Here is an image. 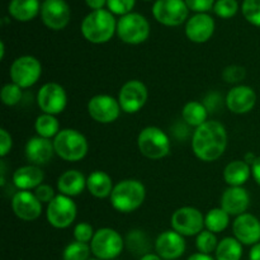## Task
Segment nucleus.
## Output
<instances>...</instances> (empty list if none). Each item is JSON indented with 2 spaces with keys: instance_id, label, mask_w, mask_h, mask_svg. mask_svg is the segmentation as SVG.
Here are the masks:
<instances>
[{
  "instance_id": "48",
  "label": "nucleus",
  "mask_w": 260,
  "mask_h": 260,
  "mask_svg": "<svg viewBox=\"0 0 260 260\" xmlns=\"http://www.w3.org/2000/svg\"><path fill=\"white\" fill-rule=\"evenodd\" d=\"M140 260H162L160 258L157 254H154V253H149V254H145L144 256H141Z\"/></svg>"
},
{
  "instance_id": "40",
  "label": "nucleus",
  "mask_w": 260,
  "mask_h": 260,
  "mask_svg": "<svg viewBox=\"0 0 260 260\" xmlns=\"http://www.w3.org/2000/svg\"><path fill=\"white\" fill-rule=\"evenodd\" d=\"M135 2L136 0H107V7L111 13L123 17L131 13L132 8L135 7Z\"/></svg>"
},
{
  "instance_id": "45",
  "label": "nucleus",
  "mask_w": 260,
  "mask_h": 260,
  "mask_svg": "<svg viewBox=\"0 0 260 260\" xmlns=\"http://www.w3.org/2000/svg\"><path fill=\"white\" fill-rule=\"evenodd\" d=\"M85 3L93 10H99L103 9L104 5L107 4V0H85Z\"/></svg>"
},
{
  "instance_id": "14",
  "label": "nucleus",
  "mask_w": 260,
  "mask_h": 260,
  "mask_svg": "<svg viewBox=\"0 0 260 260\" xmlns=\"http://www.w3.org/2000/svg\"><path fill=\"white\" fill-rule=\"evenodd\" d=\"M37 104L43 113L60 114L68 106V94L62 85L57 83H46L37 93Z\"/></svg>"
},
{
  "instance_id": "20",
  "label": "nucleus",
  "mask_w": 260,
  "mask_h": 260,
  "mask_svg": "<svg viewBox=\"0 0 260 260\" xmlns=\"http://www.w3.org/2000/svg\"><path fill=\"white\" fill-rule=\"evenodd\" d=\"M215 32V20L206 13H197L188 19L185 24V35L194 43H205Z\"/></svg>"
},
{
  "instance_id": "46",
  "label": "nucleus",
  "mask_w": 260,
  "mask_h": 260,
  "mask_svg": "<svg viewBox=\"0 0 260 260\" xmlns=\"http://www.w3.org/2000/svg\"><path fill=\"white\" fill-rule=\"evenodd\" d=\"M249 260H260V243L251 246L249 253Z\"/></svg>"
},
{
  "instance_id": "22",
  "label": "nucleus",
  "mask_w": 260,
  "mask_h": 260,
  "mask_svg": "<svg viewBox=\"0 0 260 260\" xmlns=\"http://www.w3.org/2000/svg\"><path fill=\"white\" fill-rule=\"evenodd\" d=\"M25 157L28 161L33 165H45L52 159L55 154V147H53V141L43 137L36 136L28 140L25 144Z\"/></svg>"
},
{
  "instance_id": "24",
  "label": "nucleus",
  "mask_w": 260,
  "mask_h": 260,
  "mask_svg": "<svg viewBox=\"0 0 260 260\" xmlns=\"http://www.w3.org/2000/svg\"><path fill=\"white\" fill-rule=\"evenodd\" d=\"M85 188L86 178L79 170H66L57 179V190L60 194L68 196L70 198L81 194Z\"/></svg>"
},
{
  "instance_id": "13",
  "label": "nucleus",
  "mask_w": 260,
  "mask_h": 260,
  "mask_svg": "<svg viewBox=\"0 0 260 260\" xmlns=\"http://www.w3.org/2000/svg\"><path fill=\"white\" fill-rule=\"evenodd\" d=\"M149 98V91L142 81L128 80L122 85L118 93V102L122 112L128 114L137 113L144 108Z\"/></svg>"
},
{
  "instance_id": "29",
  "label": "nucleus",
  "mask_w": 260,
  "mask_h": 260,
  "mask_svg": "<svg viewBox=\"0 0 260 260\" xmlns=\"http://www.w3.org/2000/svg\"><path fill=\"white\" fill-rule=\"evenodd\" d=\"M216 260H240L243 256V244L235 238H225L218 241L215 251Z\"/></svg>"
},
{
  "instance_id": "35",
  "label": "nucleus",
  "mask_w": 260,
  "mask_h": 260,
  "mask_svg": "<svg viewBox=\"0 0 260 260\" xmlns=\"http://www.w3.org/2000/svg\"><path fill=\"white\" fill-rule=\"evenodd\" d=\"M22 88L14 83L5 84L2 88V93H0L2 102L8 107L17 106V104L22 101Z\"/></svg>"
},
{
  "instance_id": "3",
  "label": "nucleus",
  "mask_w": 260,
  "mask_h": 260,
  "mask_svg": "<svg viewBox=\"0 0 260 260\" xmlns=\"http://www.w3.org/2000/svg\"><path fill=\"white\" fill-rule=\"evenodd\" d=\"M146 198V188L137 179H124L114 185L109 197L112 207L121 213L139 210Z\"/></svg>"
},
{
  "instance_id": "12",
  "label": "nucleus",
  "mask_w": 260,
  "mask_h": 260,
  "mask_svg": "<svg viewBox=\"0 0 260 260\" xmlns=\"http://www.w3.org/2000/svg\"><path fill=\"white\" fill-rule=\"evenodd\" d=\"M86 109L91 119L102 124L116 122L122 112L118 99L108 94L94 95L93 98L89 99Z\"/></svg>"
},
{
  "instance_id": "10",
  "label": "nucleus",
  "mask_w": 260,
  "mask_h": 260,
  "mask_svg": "<svg viewBox=\"0 0 260 260\" xmlns=\"http://www.w3.org/2000/svg\"><path fill=\"white\" fill-rule=\"evenodd\" d=\"M170 225L182 236H197L205 228V216L197 208L185 206L173 213Z\"/></svg>"
},
{
  "instance_id": "23",
  "label": "nucleus",
  "mask_w": 260,
  "mask_h": 260,
  "mask_svg": "<svg viewBox=\"0 0 260 260\" xmlns=\"http://www.w3.org/2000/svg\"><path fill=\"white\" fill-rule=\"evenodd\" d=\"M45 173L37 165H24L13 173V184L19 190H32L43 184Z\"/></svg>"
},
{
  "instance_id": "15",
  "label": "nucleus",
  "mask_w": 260,
  "mask_h": 260,
  "mask_svg": "<svg viewBox=\"0 0 260 260\" xmlns=\"http://www.w3.org/2000/svg\"><path fill=\"white\" fill-rule=\"evenodd\" d=\"M41 18L50 29H63L70 22V7L65 0H45L41 5Z\"/></svg>"
},
{
  "instance_id": "5",
  "label": "nucleus",
  "mask_w": 260,
  "mask_h": 260,
  "mask_svg": "<svg viewBox=\"0 0 260 260\" xmlns=\"http://www.w3.org/2000/svg\"><path fill=\"white\" fill-rule=\"evenodd\" d=\"M170 139L161 128L155 126L145 127L137 136V147L145 157L160 160L170 152Z\"/></svg>"
},
{
  "instance_id": "26",
  "label": "nucleus",
  "mask_w": 260,
  "mask_h": 260,
  "mask_svg": "<svg viewBox=\"0 0 260 260\" xmlns=\"http://www.w3.org/2000/svg\"><path fill=\"white\" fill-rule=\"evenodd\" d=\"M113 188L112 178L106 172L95 170L86 178V189L95 198L111 197Z\"/></svg>"
},
{
  "instance_id": "4",
  "label": "nucleus",
  "mask_w": 260,
  "mask_h": 260,
  "mask_svg": "<svg viewBox=\"0 0 260 260\" xmlns=\"http://www.w3.org/2000/svg\"><path fill=\"white\" fill-rule=\"evenodd\" d=\"M55 154L69 162H76L86 156L89 150L88 140L81 132L74 128H63L53 139Z\"/></svg>"
},
{
  "instance_id": "9",
  "label": "nucleus",
  "mask_w": 260,
  "mask_h": 260,
  "mask_svg": "<svg viewBox=\"0 0 260 260\" xmlns=\"http://www.w3.org/2000/svg\"><path fill=\"white\" fill-rule=\"evenodd\" d=\"M9 74L12 83L17 84L22 89H27L40 80L42 75V65L35 56H20L13 61Z\"/></svg>"
},
{
  "instance_id": "17",
  "label": "nucleus",
  "mask_w": 260,
  "mask_h": 260,
  "mask_svg": "<svg viewBox=\"0 0 260 260\" xmlns=\"http://www.w3.org/2000/svg\"><path fill=\"white\" fill-rule=\"evenodd\" d=\"M225 104L231 113L245 114L253 111L256 104V93L249 85H236L229 90Z\"/></svg>"
},
{
  "instance_id": "30",
  "label": "nucleus",
  "mask_w": 260,
  "mask_h": 260,
  "mask_svg": "<svg viewBox=\"0 0 260 260\" xmlns=\"http://www.w3.org/2000/svg\"><path fill=\"white\" fill-rule=\"evenodd\" d=\"M35 129L37 132V136L43 137V139H55L58 135L60 129V122L52 114L42 113L36 118Z\"/></svg>"
},
{
  "instance_id": "49",
  "label": "nucleus",
  "mask_w": 260,
  "mask_h": 260,
  "mask_svg": "<svg viewBox=\"0 0 260 260\" xmlns=\"http://www.w3.org/2000/svg\"><path fill=\"white\" fill-rule=\"evenodd\" d=\"M4 53H5V46L3 41H0V58H4Z\"/></svg>"
},
{
  "instance_id": "31",
  "label": "nucleus",
  "mask_w": 260,
  "mask_h": 260,
  "mask_svg": "<svg viewBox=\"0 0 260 260\" xmlns=\"http://www.w3.org/2000/svg\"><path fill=\"white\" fill-rule=\"evenodd\" d=\"M124 244H126L127 249L131 253H134L135 255H140V258L144 256L145 254H149L150 248H151L149 238H147V235L142 230L129 231L127 234Z\"/></svg>"
},
{
  "instance_id": "2",
  "label": "nucleus",
  "mask_w": 260,
  "mask_h": 260,
  "mask_svg": "<svg viewBox=\"0 0 260 260\" xmlns=\"http://www.w3.org/2000/svg\"><path fill=\"white\" fill-rule=\"evenodd\" d=\"M117 32V22L113 13L106 9L93 10L84 18L81 33L84 38L94 45H102L112 40Z\"/></svg>"
},
{
  "instance_id": "25",
  "label": "nucleus",
  "mask_w": 260,
  "mask_h": 260,
  "mask_svg": "<svg viewBox=\"0 0 260 260\" xmlns=\"http://www.w3.org/2000/svg\"><path fill=\"white\" fill-rule=\"evenodd\" d=\"M251 175V165L244 160H234L223 169V180L229 187H243Z\"/></svg>"
},
{
  "instance_id": "36",
  "label": "nucleus",
  "mask_w": 260,
  "mask_h": 260,
  "mask_svg": "<svg viewBox=\"0 0 260 260\" xmlns=\"http://www.w3.org/2000/svg\"><path fill=\"white\" fill-rule=\"evenodd\" d=\"M241 10L249 23L260 27V0H244Z\"/></svg>"
},
{
  "instance_id": "32",
  "label": "nucleus",
  "mask_w": 260,
  "mask_h": 260,
  "mask_svg": "<svg viewBox=\"0 0 260 260\" xmlns=\"http://www.w3.org/2000/svg\"><path fill=\"white\" fill-rule=\"evenodd\" d=\"M230 223V215L221 207L212 208L205 216L206 230L213 234H220L226 230Z\"/></svg>"
},
{
  "instance_id": "1",
  "label": "nucleus",
  "mask_w": 260,
  "mask_h": 260,
  "mask_svg": "<svg viewBox=\"0 0 260 260\" xmlns=\"http://www.w3.org/2000/svg\"><path fill=\"white\" fill-rule=\"evenodd\" d=\"M228 147V131L218 121H207L196 128L192 139V150L205 162L220 159Z\"/></svg>"
},
{
  "instance_id": "44",
  "label": "nucleus",
  "mask_w": 260,
  "mask_h": 260,
  "mask_svg": "<svg viewBox=\"0 0 260 260\" xmlns=\"http://www.w3.org/2000/svg\"><path fill=\"white\" fill-rule=\"evenodd\" d=\"M251 175H253L256 184L260 185V156L256 157V160L251 165Z\"/></svg>"
},
{
  "instance_id": "34",
  "label": "nucleus",
  "mask_w": 260,
  "mask_h": 260,
  "mask_svg": "<svg viewBox=\"0 0 260 260\" xmlns=\"http://www.w3.org/2000/svg\"><path fill=\"white\" fill-rule=\"evenodd\" d=\"M217 245L218 240L217 238H216V234L211 233V231L208 230H203L202 233L198 234L197 238H196V246H197L198 253L211 255V254L216 251Z\"/></svg>"
},
{
  "instance_id": "38",
  "label": "nucleus",
  "mask_w": 260,
  "mask_h": 260,
  "mask_svg": "<svg viewBox=\"0 0 260 260\" xmlns=\"http://www.w3.org/2000/svg\"><path fill=\"white\" fill-rule=\"evenodd\" d=\"M245 68L240 65H229L222 71V79L229 84H239L245 79Z\"/></svg>"
},
{
  "instance_id": "43",
  "label": "nucleus",
  "mask_w": 260,
  "mask_h": 260,
  "mask_svg": "<svg viewBox=\"0 0 260 260\" xmlns=\"http://www.w3.org/2000/svg\"><path fill=\"white\" fill-rule=\"evenodd\" d=\"M188 8L197 13H205L212 9L215 5V0H185Z\"/></svg>"
},
{
  "instance_id": "21",
  "label": "nucleus",
  "mask_w": 260,
  "mask_h": 260,
  "mask_svg": "<svg viewBox=\"0 0 260 260\" xmlns=\"http://www.w3.org/2000/svg\"><path fill=\"white\" fill-rule=\"evenodd\" d=\"M221 208L230 216H238L246 213L250 206V196L243 187H229L221 196Z\"/></svg>"
},
{
  "instance_id": "11",
  "label": "nucleus",
  "mask_w": 260,
  "mask_h": 260,
  "mask_svg": "<svg viewBox=\"0 0 260 260\" xmlns=\"http://www.w3.org/2000/svg\"><path fill=\"white\" fill-rule=\"evenodd\" d=\"M189 8L185 0H156L152 7L155 19L167 27L183 24L188 18Z\"/></svg>"
},
{
  "instance_id": "41",
  "label": "nucleus",
  "mask_w": 260,
  "mask_h": 260,
  "mask_svg": "<svg viewBox=\"0 0 260 260\" xmlns=\"http://www.w3.org/2000/svg\"><path fill=\"white\" fill-rule=\"evenodd\" d=\"M33 193H35L36 197L38 198V201H40L41 203H47V205L56 197L55 190H53V188L48 184H41L40 187L36 188Z\"/></svg>"
},
{
  "instance_id": "42",
  "label": "nucleus",
  "mask_w": 260,
  "mask_h": 260,
  "mask_svg": "<svg viewBox=\"0 0 260 260\" xmlns=\"http://www.w3.org/2000/svg\"><path fill=\"white\" fill-rule=\"evenodd\" d=\"M13 146V139L5 128L0 129V156L4 159L10 152Z\"/></svg>"
},
{
  "instance_id": "16",
  "label": "nucleus",
  "mask_w": 260,
  "mask_h": 260,
  "mask_svg": "<svg viewBox=\"0 0 260 260\" xmlns=\"http://www.w3.org/2000/svg\"><path fill=\"white\" fill-rule=\"evenodd\" d=\"M14 215L23 221H35L42 213V203L30 190H18L12 198Z\"/></svg>"
},
{
  "instance_id": "50",
  "label": "nucleus",
  "mask_w": 260,
  "mask_h": 260,
  "mask_svg": "<svg viewBox=\"0 0 260 260\" xmlns=\"http://www.w3.org/2000/svg\"><path fill=\"white\" fill-rule=\"evenodd\" d=\"M89 260H101V259H96V258H94V259H89Z\"/></svg>"
},
{
  "instance_id": "8",
  "label": "nucleus",
  "mask_w": 260,
  "mask_h": 260,
  "mask_svg": "<svg viewBox=\"0 0 260 260\" xmlns=\"http://www.w3.org/2000/svg\"><path fill=\"white\" fill-rule=\"evenodd\" d=\"M78 215V207L73 198L63 194H56L46 208L47 222L55 229H68L75 221Z\"/></svg>"
},
{
  "instance_id": "37",
  "label": "nucleus",
  "mask_w": 260,
  "mask_h": 260,
  "mask_svg": "<svg viewBox=\"0 0 260 260\" xmlns=\"http://www.w3.org/2000/svg\"><path fill=\"white\" fill-rule=\"evenodd\" d=\"M239 10V3L236 0H216L213 5V12L220 18L234 17Z\"/></svg>"
},
{
  "instance_id": "33",
  "label": "nucleus",
  "mask_w": 260,
  "mask_h": 260,
  "mask_svg": "<svg viewBox=\"0 0 260 260\" xmlns=\"http://www.w3.org/2000/svg\"><path fill=\"white\" fill-rule=\"evenodd\" d=\"M91 249L89 244L74 241L62 251V260H89Z\"/></svg>"
},
{
  "instance_id": "7",
  "label": "nucleus",
  "mask_w": 260,
  "mask_h": 260,
  "mask_svg": "<svg viewBox=\"0 0 260 260\" xmlns=\"http://www.w3.org/2000/svg\"><path fill=\"white\" fill-rule=\"evenodd\" d=\"M117 35L119 40L128 45H140L150 36V24L144 15L128 13L117 22Z\"/></svg>"
},
{
  "instance_id": "47",
  "label": "nucleus",
  "mask_w": 260,
  "mask_h": 260,
  "mask_svg": "<svg viewBox=\"0 0 260 260\" xmlns=\"http://www.w3.org/2000/svg\"><path fill=\"white\" fill-rule=\"evenodd\" d=\"M187 260H216L213 256L208 255V254H202V253H196L192 254Z\"/></svg>"
},
{
  "instance_id": "6",
  "label": "nucleus",
  "mask_w": 260,
  "mask_h": 260,
  "mask_svg": "<svg viewBox=\"0 0 260 260\" xmlns=\"http://www.w3.org/2000/svg\"><path fill=\"white\" fill-rule=\"evenodd\" d=\"M124 248V240L118 231L109 228L99 229L90 241L91 254L96 259L113 260L121 255Z\"/></svg>"
},
{
  "instance_id": "18",
  "label": "nucleus",
  "mask_w": 260,
  "mask_h": 260,
  "mask_svg": "<svg viewBox=\"0 0 260 260\" xmlns=\"http://www.w3.org/2000/svg\"><path fill=\"white\" fill-rule=\"evenodd\" d=\"M155 251L164 260H175L184 254V236L174 230H168L160 234L155 240Z\"/></svg>"
},
{
  "instance_id": "19",
  "label": "nucleus",
  "mask_w": 260,
  "mask_h": 260,
  "mask_svg": "<svg viewBox=\"0 0 260 260\" xmlns=\"http://www.w3.org/2000/svg\"><path fill=\"white\" fill-rule=\"evenodd\" d=\"M233 233L243 245H255L260 243V221L251 213H243L234 220Z\"/></svg>"
},
{
  "instance_id": "39",
  "label": "nucleus",
  "mask_w": 260,
  "mask_h": 260,
  "mask_svg": "<svg viewBox=\"0 0 260 260\" xmlns=\"http://www.w3.org/2000/svg\"><path fill=\"white\" fill-rule=\"evenodd\" d=\"M94 234H95V231H94L93 226L88 222H79L74 228V239L79 243H90L94 238Z\"/></svg>"
},
{
  "instance_id": "28",
  "label": "nucleus",
  "mask_w": 260,
  "mask_h": 260,
  "mask_svg": "<svg viewBox=\"0 0 260 260\" xmlns=\"http://www.w3.org/2000/svg\"><path fill=\"white\" fill-rule=\"evenodd\" d=\"M208 109L203 104V102L198 101H190L185 103V106L182 109V117L183 121L190 127H196L198 128L202 126L203 123L207 122L208 118Z\"/></svg>"
},
{
  "instance_id": "27",
  "label": "nucleus",
  "mask_w": 260,
  "mask_h": 260,
  "mask_svg": "<svg viewBox=\"0 0 260 260\" xmlns=\"http://www.w3.org/2000/svg\"><path fill=\"white\" fill-rule=\"evenodd\" d=\"M9 14L19 22H28L37 17L41 10L38 0H10Z\"/></svg>"
}]
</instances>
